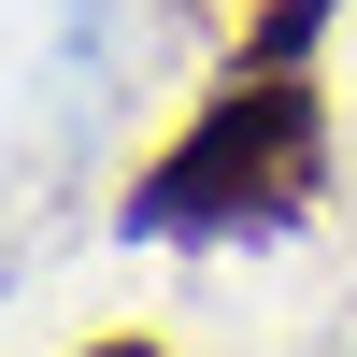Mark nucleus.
I'll return each mask as SVG.
<instances>
[{
    "instance_id": "3",
    "label": "nucleus",
    "mask_w": 357,
    "mask_h": 357,
    "mask_svg": "<svg viewBox=\"0 0 357 357\" xmlns=\"http://www.w3.org/2000/svg\"><path fill=\"white\" fill-rule=\"evenodd\" d=\"M86 357H158V343H129V329H114V343H86Z\"/></svg>"
},
{
    "instance_id": "1",
    "label": "nucleus",
    "mask_w": 357,
    "mask_h": 357,
    "mask_svg": "<svg viewBox=\"0 0 357 357\" xmlns=\"http://www.w3.org/2000/svg\"><path fill=\"white\" fill-rule=\"evenodd\" d=\"M314 186H329V100H314V72L301 57H243V72L143 158L129 229L143 243H243V229L314 215Z\"/></svg>"
},
{
    "instance_id": "2",
    "label": "nucleus",
    "mask_w": 357,
    "mask_h": 357,
    "mask_svg": "<svg viewBox=\"0 0 357 357\" xmlns=\"http://www.w3.org/2000/svg\"><path fill=\"white\" fill-rule=\"evenodd\" d=\"M314 29H329V0H257V57H301Z\"/></svg>"
}]
</instances>
